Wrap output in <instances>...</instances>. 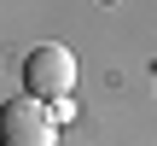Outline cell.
<instances>
[{"label": "cell", "instance_id": "cell-1", "mask_svg": "<svg viewBox=\"0 0 157 146\" xmlns=\"http://www.w3.org/2000/svg\"><path fill=\"white\" fill-rule=\"evenodd\" d=\"M76 88V53L64 47V41H41V47H29V59H23V94L29 99H64Z\"/></svg>", "mask_w": 157, "mask_h": 146}, {"label": "cell", "instance_id": "cell-2", "mask_svg": "<svg viewBox=\"0 0 157 146\" xmlns=\"http://www.w3.org/2000/svg\"><path fill=\"white\" fill-rule=\"evenodd\" d=\"M0 146H58V117L41 99L17 94L0 105Z\"/></svg>", "mask_w": 157, "mask_h": 146}]
</instances>
